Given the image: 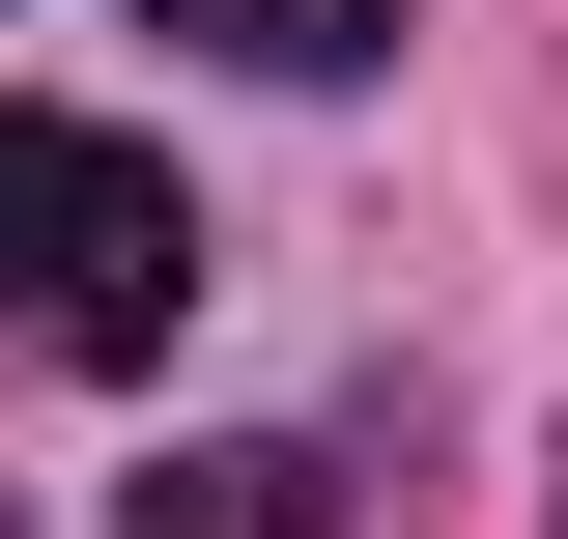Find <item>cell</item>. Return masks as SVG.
I'll return each instance as SVG.
<instances>
[{
  "instance_id": "obj_1",
  "label": "cell",
  "mask_w": 568,
  "mask_h": 539,
  "mask_svg": "<svg viewBox=\"0 0 568 539\" xmlns=\"http://www.w3.org/2000/svg\"><path fill=\"white\" fill-rule=\"evenodd\" d=\"M200 313V200L114 114H0V369H142Z\"/></svg>"
},
{
  "instance_id": "obj_2",
  "label": "cell",
  "mask_w": 568,
  "mask_h": 539,
  "mask_svg": "<svg viewBox=\"0 0 568 539\" xmlns=\"http://www.w3.org/2000/svg\"><path fill=\"white\" fill-rule=\"evenodd\" d=\"M114 539H342V482L284 455V426H200V455L142 482V511H114Z\"/></svg>"
},
{
  "instance_id": "obj_3",
  "label": "cell",
  "mask_w": 568,
  "mask_h": 539,
  "mask_svg": "<svg viewBox=\"0 0 568 539\" xmlns=\"http://www.w3.org/2000/svg\"><path fill=\"white\" fill-rule=\"evenodd\" d=\"M171 29H227V58H284V85H342V58H398V0H171Z\"/></svg>"
},
{
  "instance_id": "obj_4",
  "label": "cell",
  "mask_w": 568,
  "mask_h": 539,
  "mask_svg": "<svg viewBox=\"0 0 568 539\" xmlns=\"http://www.w3.org/2000/svg\"><path fill=\"white\" fill-rule=\"evenodd\" d=\"M540 482H568V455H540Z\"/></svg>"
}]
</instances>
